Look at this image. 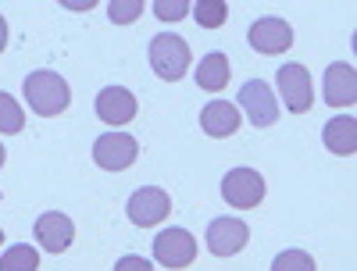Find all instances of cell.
<instances>
[{
	"label": "cell",
	"instance_id": "21",
	"mask_svg": "<svg viewBox=\"0 0 357 271\" xmlns=\"http://www.w3.org/2000/svg\"><path fill=\"white\" fill-rule=\"evenodd\" d=\"M107 15L114 25H129L143 15V0H111L107 4Z\"/></svg>",
	"mask_w": 357,
	"mask_h": 271
},
{
	"label": "cell",
	"instance_id": "2",
	"mask_svg": "<svg viewBox=\"0 0 357 271\" xmlns=\"http://www.w3.org/2000/svg\"><path fill=\"white\" fill-rule=\"evenodd\" d=\"M151 68L165 79V82H178L190 68V43L183 36L172 33H158L151 40Z\"/></svg>",
	"mask_w": 357,
	"mask_h": 271
},
{
	"label": "cell",
	"instance_id": "14",
	"mask_svg": "<svg viewBox=\"0 0 357 271\" xmlns=\"http://www.w3.org/2000/svg\"><path fill=\"white\" fill-rule=\"evenodd\" d=\"M200 129L211 136V139H225L240 129V107L229 104V100H211L200 111Z\"/></svg>",
	"mask_w": 357,
	"mask_h": 271
},
{
	"label": "cell",
	"instance_id": "4",
	"mask_svg": "<svg viewBox=\"0 0 357 271\" xmlns=\"http://www.w3.org/2000/svg\"><path fill=\"white\" fill-rule=\"evenodd\" d=\"M275 79H279V93L286 100V111H293V114L311 111V104H314V82H311L304 65H282L275 72Z\"/></svg>",
	"mask_w": 357,
	"mask_h": 271
},
{
	"label": "cell",
	"instance_id": "8",
	"mask_svg": "<svg viewBox=\"0 0 357 271\" xmlns=\"http://www.w3.org/2000/svg\"><path fill=\"white\" fill-rule=\"evenodd\" d=\"M129 218L136 222V225H143V229H151V225H158L161 218H168L172 215V196L165 193V189H158V186H143V189H136L132 196H129Z\"/></svg>",
	"mask_w": 357,
	"mask_h": 271
},
{
	"label": "cell",
	"instance_id": "9",
	"mask_svg": "<svg viewBox=\"0 0 357 271\" xmlns=\"http://www.w3.org/2000/svg\"><path fill=\"white\" fill-rule=\"evenodd\" d=\"M236 104L247 111V118H250L257 129L272 125L275 118H279V104H275V97H272V86L261 82V79H250V82L240 89V100H236Z\"/></svg>",
	"mask_w": 357,
	"mask_h": 271
},
{
	"label": "cell",
	"instance_id": "15",
	"mask_svg": "<svg viewBox=\"0 0 357 271\" xmlns=\"http://www.w3.org/2000/svg\"><path fill=\"white\" fill-rule=\"evenodd\" d=\"M321 139H325V146H329L333 154L350 157L354 150H357V122H354L350 114H336L333 122H325Z\"/></svg>",
	"mask_w": 357,
	"mask_h": 271
},
{
	"label": "cell",
	"instance_id": "20",
	"mask_svg": "<svg viewBox=\"0 0 357 271\" xmlns=\"http://www.w3.org/2000/svg\"><path fill=\"white\" fill-rule=\"evenodd\" d=\"M272 271H314V257L304 250H282L272 261Z\"/></svg>",
	"mask_w": 357,
	"mask_h": 271
},
{
	"label": "cell",
	"instance_id": "25",
	"mask_svg": "<svg viewBox=\"0 0 357 271\" xmlns=\"http://www.w3.org/2000/svg\"><path fill=\"white\" fill-rule=\"evenodd\" d=\"M4 161H8V154H4V146H0V168H4Z\"/></svg>",
	"mask_w": 357,
	"mask_h": 271
},
{
	"label": "cell",
	"instance_id": "22",
	"mask_svg": "<svg viewBox=\"0 0 357 271\" xmlns=\"http://www.w3.org/2000/svg\"><path fill=\"white\" fill-rule=\"evenodd\" d=\"M190 4L186 0H154V15L161 22H178V18H186Z\"/></svg>",
	"mask_w": 357,
	"mask_h": 271
},
{
	"label": "cell",
	"instance_id": "1",
	"mask_svg": "<svg viewBox=\"0 0 357 271\" xmlns=\"http://www.w3.org/2000/svg\"><path fill=\"white\" fill-rule=\"evenodd\" d=\"M25 100H29V107H33L40 118H57L68 107L72 89H68V82L57 72L43 68V72H33L25 79Z\"/></svg>",
	"mask_w": 357,
	"mask_h": 271
},
{
	"label": "cell",
	"instance_id": "13",
	"mask_svg": "<svg viewBox=\"0 0 357 271\" xmlns=\"http://www.w3.org/2000/svg\"><path fill=\"white\" fill-rule=\"evenodd\" d=\"M325 104L329 107H347V104H354L357 100V75H354V68L350 65H343V61H336V65H329L325 68Z\"/></svg>",
	"mask_w": 357,
	"mask_h": 271
},
{
	"label": "cell",
	"instance_id": "7",
	"mask_svg": "<svg viewBox=\"0 0 357 271\" xmlns=\"http://www.w3.org/2000/svg\"><path fill=\"white\" fill-rule=\"evenodd\" d=\"M247 239H250V229L240 218H215L207 225V250L215 257H236L247 247Z\"/></svg>",
	"mask_w": 357,
	"mask_h": 271
},
{
	"label": "cell",
	"instance_id": "3",
	"mask_svg": "<svg viewBox=\"0 0 357 271\" xmlns=\"http://www.w3.org/2000/svg\"><path fill=\"white\" fill-rule=\"evenodd\" d=\"M222 196L229 207L236 210H250L264 200V178L261 171L254 168H232L225 178H222Z\"/></svg>",
	"mask_w": 357,
	"mask_h": 271
},
{
	"label": "cell",
	"instance_id": "23",
	"mask_svg": "<svg viewBox=\"0 0 357 271\" xmlns=\"http://www.w3.org/2000/svg\"><path fill=\"white\" fill-rule=\"evenodd\" d=\"M114 271H154V264L146 261V257H136V254H126V257H118Z\"/></svg>",
	"mask_w": 357,
	"mask_h": 271
},
{
	"label": "cell",
	"instance_id": "17",
	"mask_svg": "<svg viewBox=\"0 0 357 271\" xmlns=\"http://www.w3.org/2000/svg\"><path fill=\"white\" fill-rule=\"evenodd\" d=\"M36 268H40V254L29 243L8 247L4 257H0V271H36Z\"/></svg>",
	"mask_w": 357,
	"mask_h": 271
},
{
	"label": "cell",
	"instance_id": "24",
	"mask_svg": "<svg viewBox=\"0 0 357 271\" xmlns=\"http://www.w3.org/2000/svg\"><path fill=\"white\" fill-rule=\"evenodd\" d=\"M4 47H8V22L0 15V54H4Z\"/></svg>",
	"mask_w": 357,
	"mask_h": 271
},
{
	"label": "cell",
	"instance_id": "5",
	"mask_svg": "<svg viewBox=\"0 0 357 271\" xmlns=\"http://www.w3.org/2000/svg\"><path fill=\"white\" fill-rule=\"evenodd\" d=\"M136 157H139V143L129 132H104L93 143V161L104 171H126Z\"/></svg>",
	"mask_w": 357,
	"mask_h": 271
},
{
	"label": "cell",
	"instance_id": "12",
	"mask_svg": "<svg viewBox=\"0 0 357 271\" xmlns=\"http://www.w3.org/2000/svg\"><path fill=\"white\" fill-rule=\"evenodd\" d=\"M75 239V225L68 215H61V210H47V215L36 218V243L50 254H65L72 247Z\"/></svg>",
	"mask_w": 357,
	"mask_h": 271
},
{
	"label": "cell",
	"instance_id": "6",
	"mask_svg": "<svg viewBox=\"0 0 357 271\" xmlns=\"http://www.w3.org/2000/svg\"><path fill=\"white\" fill-rule=\"evenodd\" d=\"M154 261L165 268H190L197 261V239L186 229H165L154 239Z\"/></svg>",
	"mask_w": 357,
	"mask_h": 271
},
{
	"label": "cell",
	"instance_id": "19",
	"mask_svg": "<svg viewBox=\"0 0 357 271\" xmlns=\"http://www.w3.org/2000/svg\"><path fill=\"white\" fill-rule=\"evenodd\" d=\"M225 15H229V8L222 4V0H197L193 4V18L204 29H218L225 22Z\"/></svg>",
	"mask_w": 357,
	"mask_h": 271
},
{
	"label": "cell",
	"instance_id": "18",
	"mask_svg": "<svg viewBox=\"0 0 357 271\" xmlns=\"http://www.w3.org/2000/svg\"><path fill=\"white\" fill-rule=\"evenodd\" d=\"M25 129V111L22 104H15V97L8 93H0V132H22Z\"/></svg>",
	"mask_w": 357,
	"mask_h": 271
},
{
	"label": "cell",
	"instance_id": "16",
	"mask_svg": "<svg viewBox=\"0 0 357 271\" xmlns=\"http://www.w3.org/2000/svg\"><path fill=\"white\" fill-rule=\"evenodd\" d=\"M197 86L200 89H207V93H218V89H225L229 86V57L222 54V50H215V54H207L204 61L197 65Z\"/></svg>",
	"mask_w": 357,
	"mask_h": 271
},
{
	"label": "cell",
	"instance_id": "10",
	"mask_svg": "<svg viewBox=\"0 0 357 271\" xmlns=\"http://www.w3.org/2000/svg\"><path fill=\"white\" fill-rule=\"evenodd\" d=\"M93 104H97V118H100V122H107L111 129L114 125H129L132 118H136V111H139L136 97L129 93L126 86H104Z\"/></svg>",
	"mask_w": 357,
	"mask_h": 271
},
{
	"label": "cell",
	"instance_id": "11",
	"mask_svg": "<svg viewBox=\"0 0 357 271\" xmlns=\"http://www.w3.org/2000/svg\"><path fill=\"white\" fill-rule=\"evenodd\" d=\"M250 47L261 50V54H282L293 47V29L286 18H275V15H268V18H257L250 25V33H247Z\"/></svg>",
	"mask_w": 357,
	"mask_h": 271
},
{
	"label": "cell",
	"instance_id": "26",
	"mask_svg": "<svg viewBox=\"0 0 357 271\" xmlns=\"http://www.w3.org/2000/svg\"><path fill=\"white\" fill-rule=\"evenodd\" d=\"M0 243H4V232H0Z\"/></svg>",
	"mask_w": 357,
	"mask_h": 271
}]
</instances>
